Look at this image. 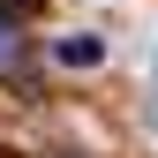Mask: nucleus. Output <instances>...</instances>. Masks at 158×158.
<instances>
[{
  "mask_svg": "<svg viewBox=\"0 0 158 158\" xmlns=\"http://www.w3.org/2000/svg\"><path fill=\"white\" fill-rule=\"evenodd\" d=\"M8 45H15V38H8V8H0V60H8Z\"/></svg>",
  "mask_w": 158,
  "mask_h": 158,
  "instance_id": "2",
  "label": "nucleus"
},
{
  "mask_svg": "<svg viewBox=\"0 0 158 158\" xmlns=\"http://www.w3.org/2000/svg\"><path fill=\"white\" fill-rule=\"evenodd\" d=\"M53 60H60V68H98V60H106V45H98V38H60Z\"/></svg>",
  "mask_w": 158,
  "mask_h": 158,
  "instance_id": "1",
  "label": "nucleus"
}]
</instances>
